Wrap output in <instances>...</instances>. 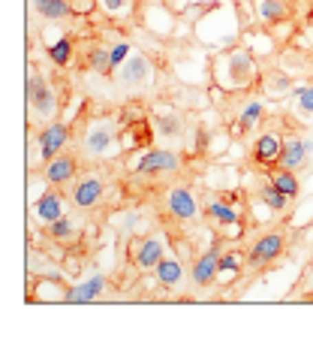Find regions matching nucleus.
<instances>
[{"label": "nucleus", "instance_id": "obj_1", "mask_svg": "<svg viewBox=\"0 0 313 353\" xmlns=\"http://www.w3.org/2000/svg\"><path fill=\"white\" fill-rule=\"evenodd\" d=\"M211 76H214L217 88H223V91H244V88H250L256 79H259V67H256L253 52L229 49L214 58Z\"/></svg>", "mask_w": 313, "mask_h": 353}, {"label": "nucleus", "instance_id": "obj_2", "mask_svg": "<svg viewBox=\"0 0 313 353\" xmlns=\"http://www.w3.org/2000/svg\"><path fill=\"white\" fill-rule=\"evenodd\" d=\"M120 148H124V139H120V127L115 118H94L87 124V130L82 136V151L87 157L106 160V157H115Z\"/></svg>", "mask_w": 313, "mask_h": 353}, {"label": "nucleus", "instance_id": "obj_3", "mask_svg": "<svg viewBox=\"0 0 313 353\" xmlns=\"http://www.w3.org/2000/svg\"><path fill=\"white\" fill-rule=\"evenodd\" d=\"M24 97H28V109L36 121H54V115H58V94H54V88L48 85V79L39 70L28 76Z\"/></svg>", "mask_w": 313, "mask_h": 353}, {"label": "nucleus", "instance_id": "obj_4", "mask_svg": "<svg viewBox=\"0 0 313 353\" xmlns=\"http://www.w3.org/2000/svg\"><path fill=\"white\" fill-rule=\"evenodd\" d=\"M184 166V160L178 151L172 148H148L144 154L136 157V163H130V170L136 175H148V179H157V175H172Z\"/></svg>", "mask_w": 313, "mask_h": 353}, {"label": "nucleus", "instance_id": "obj_5", "mask_svg": "<svg viewBox=\"0 0 313 353\" xmlns=\"http://www.w3.org/2000/svg\"><path fill=\"white\" fill-rule=\"evenodd\" d=\"M220 254H223V245L220 242H211V248H205L202 254L193 260L190 266V284L199 287V290H208L220 281Z\"/></svg>", "mask_w": 313, "mask_h": 353}, {"label": "nucleus", "instance_id": "obj_6", "mask_svg": "<svg viewBox=\"0 0 313 353\" xmlns=\"http://www.w3.org/2000/svg\"><path fill=\"white\" fill-rule=\"evenodd\" d=\"M286 251V236L280 230H268L265 236H259L250 248V254H247V266L250 269H265L271 266L274 260H280Z\"/></svg>", "mask_w": 313, "mask_h": 353}, {"label": "nucleus", "instance_id": "obj_7", "mask_svg": "<svg viewBox=\"0 0 313 353\" xmlns=\"http://www.w3.org/2000/svg\"><path fill=\"white\" fill-rule=\"evenodd\" d=\"M102 196H106V181L100 179V175H82V179L72 181V190H69V203L72 208H78V212H87V208H96L102 203Z\"/></svg>", "mask_w": 313, "mask_h": 353}, {"label": "nucleus", "instance_id": "obj_8", "mask_svg": "<svg viewBox=\"0 0 313 353\" xmlns=\"http://www.w3.org/2000/svg\"><path fill=\"white\" fill-rule=\"evenodd\" d=\"M36 145H39V160L48 163L52 157H58L63 148L69 145V124L67 121H48L36 136Z\"/></svg>", "mask_w": 313, "mask_h": 353}, {"label": "nucleus", "instance_id": "obj_9", "mask_svg": "<svg viewBox=\"0 0 313 353\" xmlns=\"http://www.w3.org/2000/svg\"><path fill=\"white\" fill-rule=\"evenodd\" d=\"M166 212L181 223H190L199 218V203L187 184H175V188L166 190Z\"/></svg>", "mask_w": 313, "mask_h": 353}, {"label": "nucleus", "instance_id": "obj_10", "mask_svg": "<svg viewBox=\"0 0 313 353\" xmlns=\"http://www.w3.org/2000/svg\"><path fill=\"white\" fill-rule=\"evenodd\" d=\"M130 254H133V263L139 272H154L157 263L166 256V239L163 236H144L139 239L136 245H130Z\"/></svg>", "mask_w": 313, "mask_h": 353}, {"label": "nucleus", "instance_id": "obj_11", "mask_svg": "<svg viewBox=\"0 0 313 353\" xmlns=\"http://www.w3.org/2000/svg\"><path fill=\"white\" fill-rule=\"evenodd\" d=\"M151 76H154V63L142 52H133L124 61V67H118V82L124 88H144L151 82Z\"/></svg>", "mask_w": 313, "mask_h": 353}, {"label": "nucleus", "instance_id": "obj_12", "mask_svg": "<svg viewBox=\"0 0 313 353\" xmlns=\"http://www.w3.org/2000/svg\"><path fill=\"white\" fill-rule=\"evenodd\" d=\"M313 160V139L310 136H286L283 142V154H280V166L286 170H304Z\"/></svg>", "mask_w": 313, "mask_h": 353}, {"label": "nucleus", "instance_id": "obj_13", "mask_svg": "<svg viewBox=\"0 0 313 353\" xmlns=\"http://www.w3.org/2000/svg\"><path fill=\"white\" fill-rule=\"evenodd\" d=\"M76 172H78V160L72 154H67V151H61L58 157H52L43 166V179H45V184H52V188L72 184V181H76Z\"/></svg>", "mask_w": 313, "mask_h": 353}, {"label": "nucleus", "instance_id": "obj_14", "mask_svg": "<svg viewBox=\"0 0 313 353\" xmlns=\"http://www.w3.org/2000/svg\"><path fill=\"white\" fill-rule=\"evenodd\" d=\"M106 275H91V278H85V281H78V284H69L67 290H63L61 299L67 302V305H87V302H94V299H100L102 290H106Z\"/></svg>", "mask_w": 313, "mask_h": 353}, {"label": "nucleus", "instance_id": "obj_15", "mask_svg": "<svg viewBox=\"0 0 313 353\" xmlns=\"http://www.w3.org/2000/svg\"><path fill=\"white\" fill-rule=\"evenodd\" d=\"M283 136L280 133H262V136H256V142H253V160L259 166H274V163H280V154H283Z\"/></svg>", "mask_w": 313, "mask_h": 353}, {"label": "nucleus", "instance_id": "obj_16", "mask_svg": "<svg viewBox=\"0 0 313 353\" xmlns=\"http://www.w3.org/2000/svg\"><path fill=\"white\" fill-rule=\"evenodd\" d=\"M187 275L190 272L184 269V263L178 260V256H169V254L157 263V269H154V278H157V284L163 287V290H178Z\"/></svg>", "mask_w": 313, "mask_h": 353}, {"label": "nucleus", "instance_id": "obj_17", "mask_svg": "<svg viewBox=\"0 0 313 353\" xmlns=\"http://www.w3.org/2000/svg\"><path fill=\"white\" fill-rule=\"evenodd\" d=\"M205 214L217 223V227L226 230V232L232 227V232H235V239H238V232H241V212L229 203V199H211V203L205 205Z\"/></svg>", "mask_w": 313, "mask_h": 353}, {"label": "nucleus", "instance_id": "obj_18", "mask_svg": "<svg viewBox=\"0 0 313 353\" xmlns=\"http://www.w3.org/2000/svg\"><path fill=\"white\" fill-rule=\"evenodd\" d=\"M67 214V199H63L58 190H45L43 196L34 203V218L39 221V223H54L58 218H63Z\"/></svg>", "mask_w": 313, "mask_h": 353}, {"label": "nucleus", "instance_id": "obj_19", "mask_svg": "<svg viewBox=\"0 0 313 353\" xmlns=\"http://www.w3.org/2000/svg\"><path fill=\"white\" fill-rule=\"evenodd\" d=\"M292 76L286 73V70H271V73H265L262 76V91H265V97L268 100H283L292 94Z\"/></svg>", "mask_w": 313, "mask_h": 353}, {"label": "nucleus", "instance_id": "obj_20", "mask_svg": "<svg viewBox=\"0 0 313 353\" xmlns=\"http://www.w3.org/2000/svg\"><path fill=\"white\" fill-rule=\"evenodd\" d=\"M30 6H34V12L45 21H67L76 15L69 0H30Z\"/></svg>", "mask_w": 313, "mask_h": 353}, {"label": "nucleus", "instance_id": "obj_21", "mask_svg": "<svg viewBox=\"0 0 313 353\" xmlns=\"http://www.w3.org/2000/svg\"><path fill=\"white\" fill-rule=\"evenodd\" d=\"M256 15L262 25H283L289 19V3L286 0H256Z\"/></svg>", "mask_w": 313, "mask_h": 353}, {"label": "nucleus", "instance_id": "obj_22", "mask_svg": "<svg viewBox=\"0 0 313 353\" xmlns=\"http://www.w3.org/2000/svg\"><path fill=\"white\" fill-rule=\"evenodd\" d=\"M154 127L163 139L175 142V139L184 136V115H178V112H160V115L154 118Z\"/></svg>", "mask_w": 313, "mask_h": 353}, {"label": "nucleus", "instance_id": "obj_23", "mask_svg": "<svg viewBox=\"0 0 313 353\" xmlns=\"http://www.w3.org/2000/svg\"><path fill=\"white\" fill-rule=\"evenodd\" d=\"M265 118V106L262 100H247L238 112V121H235V133H250L256 124Z\"/></svg>", "mask_w": 313, "mask_h": 353}, {"label": "nucleus", "instance_id": "obj_24", "mask_svg": "<svg viewBox=\"0 0 313 353\" xmlns=\"http://www.w3.org/2000/svg\"><path fill=\"white\" fill-rule=\"evenodd\" d=\"M256 196H259V203L268 208V212H277V214H280V212H286L289 203H292V199H289L283 190H280L277 184H271V181H265L262 188L256 190Z\"/></svg>", "mask_w": 313, "mask_h": 353}, {"label": "nucleus", "instance_id": "obj_25", "mask_svg": "<svg viewBox=\"0 0 313 353\" xmlns=\"http://www.w3.org/2000/svg\"><path fill=\"white\" fill-rule=\"evenodd\" d=\"M289 103H292V112L299 118H313V85L310 82L295 85L292 94H289Z\"/></svg>", "mask_w": 313, "mask_h": 353}, {"label": "nucleus", "instance_id": "obj_26", "mask_svg": "<svg viewBox=\"0 0 313 353\" xmlns=\"http://www.w3.org/2000/svg\"><path fill=\"white\" fill-rule=\"evenodd\" d=\"M268 181H271V184H277V188L283 190L289 199H295V196L301 194V181H299V175H295V170H286V166H277V170H271Z\"/></svg>", "mask_w": 313, "mask_h": 353}, {"label": "nucleus", "instance_id": "obj_27", "mask_svg": "<svg viewBox=\"0 0 313 353\" xmlns=\"http://www.w3.org/2000/svg\"><path fill=\"white\" fill-rule=\"evenodd\" d=\"M244 266H247V256H241L238 251H223V254H220V278H223V281L238 278Z\"/></svg>", "mask_w": 313, "mask_h": 353}, {"label": "nucleus", "instance_id": "obj_28", "mask_svg": "<svg viewBox=\"0 0 313 353\" xmlns=\"http://www.w3.org/2000/svg\"><path fill=\"white\" fill-rule=\"evenodd\" d=\"M48 61L54 67H67L72 61V39L69 37H58L54 43H48Z\"/></svg>", "mask_w": 313, "mask_h": 353}, {"label": "nucleus", "instance_id": "obj_29", "mask_svg": "<svg viewBox=\"0 0 313 353\" xmlns=\"http://www.w3.org/2000/svg\"><path fill=\"white\" fill-rule=\"evenodd\" d=\"M87 67H91L94 73H100V76H109V73H115V70H111L109 49H102V46H94V49L87 52Z\"/></svg>", "mask_w": 313, "mask_h": 353}, {"label": "nucleus", "instance_id": "obj_30", "mask_svg": "<svg viewBox=\"0 0 313 353\" xmlns=\"http://www.w3.org/2000/svg\"><path fill=\"white\" fill-rule=\"evenodd\" d=\"M45 236L54 239V242H69L72 236H76V227H72V221L63 214V218H58L54 223H48L45 227Z\"/></svg>", "mask_w": 313, "mask_h": 353}, {"label": "nucleus", "instance_id": "obj_31", "mask_svg": "<svg viewBox=\"0 0 313 353\" xmlns=\"http://www.w3.org/2000/svg\"><path fill=\"white\" fill-rule=\"evenodd\" d=\"M130 54H133V46H130V43H124V39H120V43H111V46H109L111 70H115V73H118V67H124V61L130 58Z\"/></svg>", "mask_w": 313, "mask_h": 353}, {"label": "nucleus", "instance_id": "obj_32", "mask_svg": "<svg viewBox=\"0 0 313 353\" xmlns=\"http://www.w3.org/2000/svg\"><path fill=\"white\" fill-rule=\"evenodd\" d=\"M136 0H100V10L106 15H115V19H120V15H127L133 10Z\"/></svg>", "mask_w": 313, "mask_h": 353}, {"label": "nucleus", "instance_id": "obj_33", "mask_svg": "<svg viewBox=\"0 0 313 353\" xmlns=\"http://www.w3.org/2000/svg\"><path fill=\"white\" fill-rule=\"evenodd\" d=\"M69 3H72V12L76 15H87L94 6H100V0H69Z\"/></svg>", "mask_w": 313, "mask_h": 353}, {"label": "nucleus", "instance_id": "obj_34", "mask_svg": "<svg viewBox=\"0 0 313 353\" xmlns=\"http://www.w3.org/2000/svg\"><path fill=\"white\" fill-rule=\"evenodd\" d=\"M205 145H208V130H205V127H199V130H196V142H193V148L202 151Z\"/></svg>", "mask_w": 313, "mask_h": 353}, {"label": "nucleus", "instance_id": "obj_35", "mask_svg": "<svg viewBox=\"0 0 313 353\" xmlns=\"http://www.w3.org/2000/svg\"><path fill=\"white\" fill-rule=\"evenodd\" d=\"M136 223H139V214H130V218H127V223H124V227H127V230H136Z\"/></svg>", "mask_w": 313, "mask_h": 353}, {"label": "nucleus", "instance_id": "obj_36", "mask_svg": "<svg viewBox=\"0 0 313 353\" xmlns=\"http://www.w3.org/2000/svg\"><path fill=\"white\" fill-rule=\"evenodd\" d=\"M307 287L313 290V263H310V269H307Z\"/></svg>", "mask_w": 313, "mask_h": 353}]
</instances>
